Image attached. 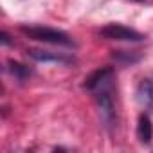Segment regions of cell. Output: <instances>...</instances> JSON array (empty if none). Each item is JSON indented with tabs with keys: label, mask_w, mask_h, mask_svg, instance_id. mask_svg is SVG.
I'll use <instances>...</instances> for the list:
<instances>
[{
	"label": "cell",
	"mask_w": 153,
	"mask_h": 153,
	"mask_svg": "<svg viewBox=\"0 0 153 153\" xmlns=\"http://www.w3.org/2000/svg\"><path fill=\"white\" fill-rule=\"evenodd\" d=\"M20 33L31 40L43 42V43H54V45H65V47L74 45V40L67 33H63L59 29L45 27V25H22Z\"/></svg>",
	"instance_id": "obj_1"
},
{
	"label": "cell",
	"mask_w": 153,
	"mask_h": 153,
	"mask_svg": "<svg viewBox=\"0 0 153 153\" xmlns=\"http://www.w3.org/2000/svg\"><path fill=\"white\" fill-rule=\"evenodd\" d=\"M99 34L106 40H117V42H142L146 38L142 33L121 24H108L99 31Z\"/></svg>",
	"instance_id": "obj_2"
},
{
	"label": "cell",
	"mask_w": 153,
	"mask_h": 153,
	"mask_svg": "<svg viewBox=\"0 0 153 153\" xmlns=\"http://www.w3.org/2000/svg\"><path fill=\"white\" fill-rule=\"evenodd\" d=\"M96 96V103H97V108L101 112V117L106 124H110L114 121V99H112V81L99 87L97 90L92 92Z\"/></svg>",
	"instance_id": "obj_3"
},
{
	"label": "cell",
	"mask_w": 153,
	"mask_h": 153,
	"mask_svg": "<svg viewBox=\"0 0 153 153\" xmlns=\"http://www.w3.org/2000/svg\"><path fill=\"white\" fill-rule=\"evenodd\" d=\"M110 81H114V68L112 67H101V68H97V70H94L87 76L83 87L87 90L94 92V90H97L99 87H103Z\"/></svg>",
	"instance_id": "obj_4"
},
{
	"label": "cell",
	"mask_w": 153,
	"mask_h": 153,
	"mask_svg": "<svg viewBox=\"0 0 153 153\" xmlns=\"http://www.w3.org/2000/svg\"><path fill=\"white\" fill-rule=\"evenodd\" d=\"M27 56L34 61H40V63H70L72 58L63 54V52H52V51H45V49H29L27 51Z\"/></svg>",
	"instance_id": "obj_5"
},
{
	"label": "cell",
	"mask_w": 153,
	"mask_h": 153,
	"mask_svg": "<svg viewBox=\"0 0 153 153\" xmlns=\"http://www.w3.org/2000/svg\"><path fill=\"white\" fill-rule=\"evenodd\" d=\"M137 101L144 108H153V78H144L137 85Z\"/></svg>",
	"instance_id": "obj_6"
},
{
	"label": "cell",
	"mask_w": 153,
	"mask_h": 153,
	"mask_svg": "<svg viewBox=\"0 0 153 153\" xmlns=\"http://www.w3.org/2000/svg\"><path fill=\"white\" fill-rule=\"evenodd\" d=\"M137 139L140 144H149L153 139V124H151V119L148 117V114H140V117L137 121Z\"/></svg>",
	"instance_id": "obj_7"
},
{
	"label": "cell",
	"mask_w": 153,
	"mask_h": 153,
	"mask_svg": "<svg viewBox=\"0 0 153 153\" xmlns=\"http://www.w3.org/2000/svg\"><path fill=\"white\" fill-rule=\"evenodd\" d=\"M112 58L117 61V63H123V65H133L137 61L142 59V54L139 51H112Z\"/></svg>",
	"instance_id": "obj_8"
},
{
	"label": "cell",
	"mask_w": 153,
	"mask_h": 153,
	"mask_svg": "<svg viewBox=\"0 0 153 153\" xmlns=\"http://www.w3.org/2000/svg\"><path fill=\"white\" fill-rule=\"evenodd\" d=\"M7 68H9V72L15 76V78L18 79V81H25L29 76L33 74V70L27 67V65H24V63H18V61H7Z\"/></svg>",
	"instance_id": "obj_9"
},
{
	"label": "cell",
	"mask_w": 153,
	"mask_h": 153,
	"mask_svg": "<svg viewBox=\"0 0 153 153\" xmlns=\"http://www.w3.org/2000/svg\"><path fill=\"white\" fill-rule=\"evenodd\" d=\"M0 40H2V43H4V45H9V43H11V40H9V34H7L6 31H2V33H0Z\"/></svg>",
	"instance_id": "obj_10"
},
{
	"label": "cell",
	"mask_w": 153,
	"mask_h": 153,
	"mask_svg": "<svg viewBox=\"0 0 153 153\" xmlns=\"http://www.w3.org/2000/svg\"><path fill=\"white\" fill-rule=\"evenodd\" d=\"M135 2H142V0H135Z\"/></svg>",
	"instance_id": "obj_11"
}]
</instances>
